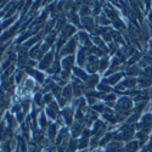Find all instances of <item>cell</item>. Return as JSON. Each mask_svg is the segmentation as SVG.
Masks as SVG:
<instances>
[{
	"label": "cell",
	"instance_id": "6da1fadb",
	"mask_svg": "<svg viewBox=\"0 0 152 152\" xmlns=\"http://www.w3.org/2000/svg\"><path fill=\"white\" fill-rule=\"evenodd\" d=\"M134 135V125L132 124H126L124 125L123 128L121 129V132L115 136L117 140H121V141H124V140H130Z\"/></svg>",
	"mask_w": 152,
	"mask_h": 152
},
{
	"label": "cell",
	"instance_id": "7a4b0ae2",
	"mask_svg": "<svg viewBox=\"0 0 152 152\" xmlns=\"http://www.w3.org/2000/svg\"><path fill=\"white\" fill-rule=\"evenodd\" d=\"M152 129V116L151 115H146L142 117L141 122H140V130L148 134Z\"/></svg>",
	"mask_w": 152,
	"mask_h": 152
},
{
	"label": "cell",
	"instance_id": "3957f363",
	"mask_svg": "<svg viewBox=\"0 0 152 152\" xmlns=\"http://www.w3.org/2000/svg\"><path fill=\"white\" fill-rule=\"evenodd\" d=\"M88 61H89V62H88V69H89V72H95L97 69V67H99V62H97L96 57L93 56Z\"/></svg>",
	"mask_w": 152,
	"mask_h": 152
},
{
	"label": "cell",
	"instance_id": "277c9868",
	"mask_svg": "<svg viewBox=\"0 0 152 152\" xmlns=\"http://www.w3.org/2000/svg\"><path fill=\"white\" fill-rule=\"evenodd\" d=\"M107 152H123V146L121 142H112L108 145V150Z\"/></svg>",
	"mask_w": 152,
	"mask_h": 152
},
{
	"label": "cell",
	"instance_id": "5b68a950",
	"mask_svg": "<svg viewBox=\"0 0 152 152\" xmlns=\"http://www.w3.org/2000/svg\"><path fill=\"white\" fill-rule=\"evenodd\" d=\"M72 89H73V94H74L75 96H79V95L82 94L83 89H84V86H83V84H82L79 80H77V82H74Z\"/></svg>",
	"mask_w": 152,
	"mask_h": 152
},
{
	"label": "cell",
	"instance_id": "8992f818",
	"mask_svg": "<svg viewBox=\"0 0 152 152\" xmlns=\"http://www.w3.org/2000/svg\"><path fill=\"white\" fill-rule=\"evenodd\" d=\"M75 40L74 39H72L66 46H65V49L62 50V55H65V54H69V53H73L74 51V49H75Z\"/></svg>",
	"mask_w": 152,
	"mask_h": 152
},
{
	"label": "cell",
	"instance_id": "52a82bcc",
	"mask_svg": "<svg viewBox=\"0 0 152 152\" xmlns=\"http://www.w3.org/2000/svg\"><path fill=\"white\" fill-rule=\"evenodd\" d=\"M73 61H74V58H73L72 56H68V57H66L65 60L62 61V67L65 68L66 72H68V71L71 69V67H72V65H73Z\"/></svg>",
	"mask_w": 152,
	"mask_h": 152
},
{
	"label": "cell",
	"instance_id": "ba28073f",
	"mask_svg": "<svg viewBox=\"0 0 152 152\" xmlns=\"http://www.w3.org/2000/svg\"><path fill=\"white\" fill-rule=\"evenodd\" d=\"M148 66V67H151V65H152V53L151 51H148L145 56H144V58H142V61L140 62V66Z\"/></svg>",
	"mask_w": 152,
	"mask_h": 152
},
{
	"label": "cell",
	"instance_id": "9c48e42d",
	"mask_svg": "<svg viewBox=\"0 0 152 152\" xmlns=\"http://www.w3.org/2000/svg\"><path fill=\"white\" fill-rule=\"evenodd\" d=\"M104 132H105V124L101 123V122H97L96 125H95V128H94V134L96 135V137H99Z\"/></svg>",
	"mask_w": 152,
	"mask_h": 152
},
{
	"label": "cell",
	"instance_id": "30bf717a",
	"mask_svg": "<svg viewBox=\"0 0 152 152\" xmlns=\"http://www.w3.org/2000/svg\"><path fill=\"white\" fill-rule=\"evenodd\" d=\"M137 147H139L137 142L132 141V142H129L128 145H126L125 148H123V152H135V151L137 150Z\"/></svg>",
	"mask_w": 152,
	"mask_h": 152
},
{
	"label": "cell",
	"instance_id": "8fae6325",
	"mask_svg": "<svg viewBox=\"0 0 152 152\" xmlns=\"http://www.w3.org/2000/svg\"><path fill=\"white\" fill-rule=\"evenodd\" d=\"M51 60H53V54H49L45 56V58L43 60V62L40 63V68H46L50 63H51Z\"/></svg>",
	"mask_w": 152,
	"mask_h": 152
},
{
	"label": "cell",
	"instance_id": "7c38bea8",
	"mask_svg": "<svg viewBox=\"0 0 152 152\" xmlns=\"http://www.w3.org/2000/svg\"><path fill=\"white\" fill-rule=\"evenodd\" d=\"M121 78H122V74H121V73H117V74H115V75H112V77L107 78V79H106V83H107V84H116Z\"/></svg>",
	"mask_w": 152,
	"mask_h": 152
},
{
	"label": "cell",
	"instance_id": "4fadbf2b",
	"mask_svg": "<svg viewBox=\"0 0 152 152\" xmlns=\"http://www.w3.org/2000/svg\"><path fill=\"white\" fill-rule=\"evenodd\" d=\"M83 22H84V26L89 29V31H93L94 28V23H93V20L89 18V17H84L83 18Z\"/></svg>",
	"mask_w": 152,
	"mask_h": 152
},
{
	"label": "cell",
	"instance_id": "5bb4252c",
	"mask_svg": "<svg viewBox=\"0 0 152 152\" xmlns=\"http://www.w3.org/2000/svg\"><path fill=\"white\" fill-rule=\"evenodd\" d=\"M72 93H73V90H72V88H71V86H67V88H65V90L62 91L63 99H65V100H68V99H71V96H72Z\"/></svg>",
	"mask_w": 152,
	"mask_h": 152
},
{
	"label": "cell",
	"instance_id": "9a60e30c",
	"mask_svg": "<svg viewBox=\"0 0 152 152\" xmlns=\"http://www.w3.org/2000/svg\"><path fill=\"white\" fill-rule=\"evenodd\" d=\"M96 83H97V77H96V75H94V77H91V78H89L86 80V86L89 88V89H91V88L95 86Z\"/></svg>",
	"mask_w": 152,
	"mask_h": 152
},
{
	"label": "cell",
	"instance_id": "2e32d148",
	"mask_svg": "<svg viewBox=\"0 0 152 152\" xmlns=\"http://www.w3.org/2000/svg\"><path fill=\"white\" fill-rule=\"evenodd\" d=\"M140 68H139V66H132L128 68V74L130 75H136V74H140Z\"/></svg>",
	"mask_w": 152,
	"mask_h": 152
},
{
	"label": "cell",
	"instance_id": "e0dca14e",
	"mask_svg": "<svg viewBox=\"0 0 152 152\" xmlns=\"http://www.w3.org/2000/svg\"><path fill=\"white\" fill-rule=\"evenodd\" d=\"M123 85H124L125 88H134V86L136 85V80H135V79H133V78H129V79L124 80Z\"/></svg>",
	"mask_w": 152,
	"mask_h": 152
},
{
	"label": "cell",
	"instance_id": "ac0fdd59",
	"mask_svg": "<svg viewBox=\"0 0 152 152\" xmlns=\"http://www.w3.org/2000/svg\"><path fill=\"white\" fill-rule=\"evenodd\" d=\"M63 116H65V119H66L67 123L72 122V111L69 108H67L66 111H63Z\"/></svg>",
	"mask_w": 152,
	"mask_h": 152
},
{
	"label": "cell",
	"instance_id": "d6986e66",
	"mask_svg": "<svg viewBox=\"0 0 152 152\" xmlns=\"http://www.w3.org/2000/svg\"><path fill=\"white\" fill-rule=\"evenodd\" d=\"M136 136H137L139 140H140V144H141V145L146 141V139H147V134H146V133H144V132H141V130L137 133V135H136Z\"/></svg>",
	"mask_w": 152,
	"mask_h": 152
},
{
	"label": "cell",
	"instance_id": "ffe728a7",
	"mask_svg": "<svg viewBox=\"0 0 152 152\" xmlns=\"http://www.w3.org/2000/svg\"><path fill=\"white\" fill-rule=\"evenodd\" d=\"M85 55H86V51L85 50H80V53H79V56H78V62H79V65L83 66L84 65V62H85Z\"/></svg>",
	"mask_w": 152,
	"mask_h": 152
},
{
	"label": "cell",
	"instance_id": "44dd1931",
	"mask_svg": "<svg viewBox=\"0 0 152 152\" xmlns=\"http://www.w3.org/2000/svg\"><path fill=\"white\" fill-rule=\"evenodd\" d=\"M107 65H108V60H107V58L101 60V61H100V63H99V69H100L101 72L105 71V69H106V67H107Z\"/></svg>",
	"mask_w": 152,
	"mask_h": 152
},
{
	"label": "cell",
	"instance_id": "7402d4cb",
	"mask_svg": "<svg viewBox=\"0 0 152 152\" xmlns=\"http://www.w3.org/2000/svg\"><path fill=\"white\" fill-rule=\"evenodd\" d=\"M74 73L77 74L80 79H83V80H88V75H86L83 71H80V69H74Z\"/></svg>",
	"mask_w": 152,
	"mask_h": 152
},
{
	"label": "cell",
	"instance_id": "603a6c76",
	"mask_svg": "<svg viewBox=\"0 0 152 152\" xmlns=\"http://www.w3.org/2000/svg\"><path fill=\"white\" fill-rule=\"evenodd\" d=\"M80 132H82V125H80L79 123H75L74 126H73V135H74V136H77Z\"/></svg>",
	"mask_w": 152,
	"mask_h": 152
},
{
	"label": "cell",
	"instance_id": "cb8c5ba5",
	"mask_svg": "<svg viewBox=\"0 0 152 152\" xmlns=\"http://www.w3.org/2000/svg\"><path fill=\"white\" fill-rule=\"evenodd\" d=\"M56 113H57V107L55 105H51V106L49 107V115L51 116L53 118H55L56 117Z\"/></svg>",
	"mask_w": 152,
	"mask_h": 152
},
{
	"label": "cell",
	"instance_id": "d4e9b609",
	"mask_svg": "<svg viewBox=\"0 0 152 152\" xmlns=\"http://www.w3.org/2000/svg\"><path fill=\"white\" fill-rule=\"evenodd\" d=\"M79 39H80L82 43H84V44H89V39H88V37H86L85 33H80V34H79Z\"/></svg>",
	"mask_w": 152,
	"mask_h": 152
},
{
	"label": "cell",
	"instance_id": "484cf974",
	"mask_svg": "<svg viewBox=\"0 0 152 152\" xmlns=\"http://www.w3.org/2000/svg\"><path fill=\"white\" fill-rule=\"evenodd\" d=\"M139 57H140V54H139V53H136L134 56H132L130 60H129V65H134V63L139 60Z\"/></svg>",
	"mask_w": 152,
	"mask_h": 152
},
{
	"label": "cell",
	"instance_id": "4316f807",
	"mask_svg": "<svg viewBox=\"0 0 152 152\" xmlns=\"http://www.w3.org/2000/svg\"><path fill=\"white\" fill-rule=\"evenodd\" d=\"M115 100H116V96L115 95H108L107 97H106V101H107V104L111 106V105H113V102H115Z\"/></svg>",
	"mask_w": 152,
	"mask_h": 152
},
{
	"label": "cell",
	"instance_id": "83f0119b",
	"mask_svg": "<svg viewBox=\"0 0 152 152\" xmlns=\"http://www.w3.org/2000/svg\"><path fill=\"white\" fill-rule=\"evenodd\" d=\"M75 147H77V141H75V140H72V141L69 142V146H68L69 151H71V152H72V151H74V150H75Z\"/></svg>",
	"mask_w": 152,
	"mask_h": 152
},
{
	"label": "cell",
	"instance_id": "f1b7e54d",
	"mask_svg": "<svg viewBox=\"0 0 152 152\" xmlns=\"http://www.w3.org/2000/svg\"><path fill=\"white\" fill-rule=\"evenodd\" d=\"M99 89H100L101 91H110V90H111V89H110V86L104 85V84H101V85L99 86Z\"/></svg>",
	"mask_w": 152,
	"mask_h": 152
},
{
	"label": "cell",
	"instance_id": "f546056e",
	"mask_svg": "<svg viewBox=\"0 0 152 152\" xmlns=\"http://www.w3.org/2000/svg\"><path fill=\"white\" fill-rule=\"evenodd\" d=\"M94 110L95 111H97V112H104L105 111V108H104V106H94Z\"/></svg>",
	"mask_w": 152,
	"mask_h": 152
},
{
	"label": "cell",
	"instance_id": "4dcf8cb0",
	"mask_svg": "<svg viewBox=\"0 0 152 152\" xmlns=\"http://www.w3.org/2000/svg\"><path fill=\"white\" fill-rule=\"evenodd\" d=\"M55 133H56V130H55V126L53 125L51 128H50V137L53 139V137H54V135H55Z\"/></svg>",
	"mask_w": 152,
	"mask_h": 152
},
{
	"label": "cell",
	"instance_id": "1f68e13d",
	"mask_svg": "<svg viewBox=\"0 0 152 152\" xmlns=\"http://www.w3.org/2000/svg\"><path fill=\"white\" fill-rule=\"evenodd\" d=\"M151 107H152V102H151Z\"/></svg>",
	"mask_w": 152,
	"mask_h": 152
}]
</instances>
